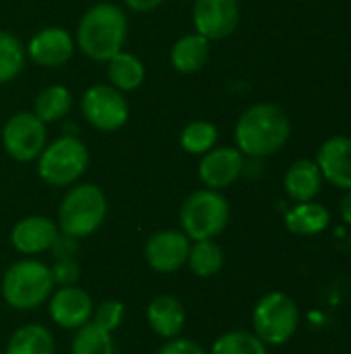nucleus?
<instances>
[{
  "label": "nucleus",
  "mask_w": 351,
  "mask_h": 354,
  "mask_svg": "<svg viewBox=\"0 0 351 354\" xmlns=\"http://www.w3.org/2000/svg\"><path fill=\"white\" fill-rule=\"evenodd\" d=\"M186 266L197 278H213L223 268V251L215 241H192Z\"/></svg>",
  "instance_id": "24"
},
{
  "label": "nucleus",
  "mask_w": 351,
  "mask_h": 354,
  "mask_svg": "<svg viewBox=\"0 0 351 354\" xmlns=\"http://www.w3.org/2000/svg\"><path fill=\"white\" fill-rule=\"evenodd\" d=\"M108 79L112 87L120 91H132L145 81V66L134 54L120 50L108 60Z\"/></svg>",
  "instance_id": "22"
},
{
  "label": "nucleus",
  "mask_w": 351,
  "mask_h": 354,
  "mask_svg": "<svg viewBox=\"0 0 351 354\" xmlns=\"http://www.w3.org/2000/svg\"><path fill=\"white\" fill-rule=\"evenodd\" d=\"M128 33V21L124 10L112 2L93 4L79 21L77 46L85 56L95 62H108L116 56Z\"/></svg>",
  "instance_id": "2"
},
{
  "label": "nucleus",
  "mask_w": 351,
  "mask_h": 354,
  "mask_svg": "<svg viewBox=\"0 0 351 354\" xmlns=\"http://www.w3.org/2000/svg\"><path fill=\"white\" fill-rule=\"evenodd\" d=\"M244 172V153L236 147H213L199 164V176L207 189L221 191L234 185Z\"/></svg>",
  "instance_id": "13"
},
{
  "label": "nucleus",
  "mask_w": 351,
  "mask_h": 354,
  "mask_svg": "<svg viewBox=\"0 0 351 354\" xmlns=\"http://www.w3.org/2000/svg\"><path fill=\"white\" fill-rule=\"evenodd\" d=\"M124 317H126L124 305H122L120 301H116V299H108V301L99 303L97 307H93V317H91V322H95V324H97L99 328H103L106 332L114 334V332L122 326Z\"/></svg>",
  "instance_id": "29"
},
{
  "label": "nucleus",
  "mask_w": 351,
  "mask_h": 354,
  "mask_svg": "<svg viewBox=\"0 0 351 354\" xmlns=\"http://www.w3.org/2000/svg\"><path fill=\"white\" fill-rule=\"evenodd\" d=\"M0 354H4V351H0Z\"/></svg>",
  "instance_id": "35"
},
{
  "label": "nucleus",
  "mask_w": 351,
  "mask_h": 354,
  "mask_svg": "<svg viewBox=\"0 0 351 354\" xmlns=\"http://www.w3.org/2000/svg\"><path fill=\"white\" fill-rule=\"evenodd\" d=\"M194 31L209 41L230 37L240 23L238 0H197L192 8Z\"/></svg>",
  "instance_id": "11"
},
{
  "label": "nucleus",
  "mask_w": 351,
  "mask_h": 354,
  "mask_svg": "<svg viewBox=\"0 0 351 354\" xmlns=\"http://www.w3.org/2000/svg\"><path fill=\"white\" fill-rule=\"evenodd\" d=\"M339 214H341L343 222L351 226V191H348V193L343 195V199H341V203H339Z\"/></svg>",
  "instance_id": "34"
},
{
  "label": "nucleus",
  "mask_w": 351,
  "mask_h": 354,
  "mask_svg": "<svg viewBox=\"0 0 351 354\" xmlns=\"http://www.w3.org/2000/svg\"><path fill=\"white\" fill-rule=\"evenodd\" d=\"M2 145L17 162L37 160L46 147V122L33 112H17L2 127Z\"/></svg>",
  "instance_id": "9"
},
{
  "label": "nucleus",
  "mask_w": 351,
  "mask_h": 354,
  "mask_svg": "<svg viewBox=\"0 0 351 354\" xmlns=\"http://www.w3.org/2000/svg\"><path fill=\"white\" fill-rule=\"evenodd\" d=\"M25 66V48L8 31L0 29V85L12 81Z\"/></svg>",
  "instance_id": "28"
},
{
  "label": "nucleus",
  "mask_w": 351,
  "mask_h": 354,
  "mask_svg": "<svg viewBox=\"0 0 351 354\" xmlns=\"http://www.w3.org/2000/svg\"><path fill=\"white\" fill-rule=\"evenodd\" d=\"M25 52L35 64L46 66V68H56L70 60L74 52V41L66 29L46 27L31 37Z\"/></svg>",
  "instance_id": "15"
},
{
  "label": "nucleus",
  "mask_w": 351,
  "mask_h": 354,
  "mask_svg": "<svg viewBox=\"0 0 351 354\" xmlns=\"http://www.w3.org/2000/svg\"><path fill=\"white\" fill-rule=\"evenodd\" d=\"M331 222V214L325 205L317 201L296 203L285 214V228L298 236H314L327 230Z\"/></svg>",
  "instance_id": "20"
},
{
  "label": "nucleus",
  "mask_w": 351,
  "mask_h": 354,
  "mask_svg": "<svg viewBox=\"0 0 351 354\" xmlns=\"http://www.w3.org/2000/svg\"><path fill=\"white\" fill-rule=\"evenodd\" d=\"M300 309L285 292H269L259 299L252 311V332L267 346H281L298 332Z\"/></svg>",
  "instance_id": "7"
},
{
  "label": "nucleus",
  "mask_w": 351,
  "mask_h": 354,
  "mask_svg": "<svg viewBox=\"0 0 351 354\" xmlns=\"http://www.w3.org/2000/svg\"><path fill=\"white\" fill-rule=\"evenodd\" d=\"M54 351L52 332L41 324H27L10 334L4 354H54Z\"/></svg>",
  "instance_id": "21"
},
{
  "label": "nucleus",
  "mask_w": 351,
  "mask_h": 354,
  "mask_svg": "<svg viewBox=\"0 0 351 354\" xmlns=\"http://www.w3.org/2000/svg\"><path fill=\"white\" fill-rule=\"evenodd\" d=\"M74 332L77 334L70 344V354H118L112 334L99 328L95 322H89Z\"/></svg>",
  "instance_id": "25"
},
{
  "label": "nucleus",
  "mask_w": 351,
  "mask_h": 354,
  "mask_svg": "<svg viewBox=\"0 0 351 354\" xmlns=\"http://www.w3.org/2000/svg\"><path fill=\"white\" fill-rule=\"evenodd\" d=\"M230 201L213 189L190 193L180 207V228L190 241H213L230 224Z\"/></svg>",
  "instance_id": "5"
},
{
  "label": "nucleus",
  "mask_w": 351,
  "mask_h": 354,
  "mask_svg": "<svg viewBox=\"0 0 351 354\" xmlns=\"http://www.w3.org/2000/svg\"><path fill=\"white\" fill-rule=\"evenodd\" d=\"M108 214V199L97 185L83 183L68 189L58 207V230L72 239L97 232Z\"/></svg>",
  "instance_id": "4"
},
{
  "label": "nucleus",
  "mask_w": 351,
  "mask_h": 354,
  "mask_svg": "<svg viewBox=\"0 0 351 354\" xmlns=\"http://www.w3.org/2000/svg\"><path fill=\"white\" fill-rule=\"evenodd\" d=\"M317 164L327 183L351 191V137H331L323 143Z\"/></svg>",
  "instance_id": "16"
},
{
  "label": "nucleus",
  "mask_w": 351,
  "mask_h": 354,
  "mask_svg": "<svg viewBox=\"0 0 351 354\" xmlns=\"http://www.w3.org/2000/svg\"><path fill=\"white\" fill-rule=\"evenodd\" d=\"M89 166L87 145L74 137L64 135L52 141L37 156V174L43 183L52 187H70L74 185Z\"/></svg>",
  "instance_id": "6"
},
{
  "label": "nucleus",
  "mask_w": 351,
  "mask_h": 354,
  "mask_svg": "<svg viewBox=\"0 0 351 354\" xmlns=\"http://www.w3.org/2000/svg\"><path fill=\"white\" fill-rule=\"evenodd\" d=\"M209 354H267V344L248 330H232L221 334Z\"/></svg>",
  "instance_id": "26"
},
{
  "label": "nucleus",
  "mask_w": 351,
  "mask_h": 354,
  "mask_svg": "<svg viewBox=\"0 0 351 354\" xmlns=\"http://www.w3.org/2000/svg\"><path fill=\"white\" fill-rule=\"evenodd\" d=\"M190 243L182 230H157L145 243V261L157 274H176L188 261Z\"/></svg>",
  "instance_id": "10"
},
{
  "label": "nucleus",
  "mask_w": 351,
  "mask_h": 354,
  "mask_svg": "<svg viewBox=\"0 0 351 354\" xmlns=\"http://www.w3.org/2000/svg\"><path fill=\"white\" fill-rule=\"evenodd\" d=\"M58 224L46 216H27L19 220L10 230V245L21 255H39L52 249L58 239Z\"/></svg>",
  "instance_id": "14"
},
{
  "label": "nucleus",
  "mask_w": 351,
  "mask_h": 354,
  "mask_svg": "<svg viewBox=\"0 0 351 354\" xmlns=\"http://www.w3.org/2000/svg\"><path fill=\"white\" fill-rule=\"evenodd\" d=\"M323 174L317 160H298L290 166L283 178V189L296 203L314 201L323 189Z\"/></svg>",
  "instance_id": "18"
},
{
  "label": "nucleus",
  "mask_w": 351,
  "mask_h": 354,
  "mask_svg": "<svg viewBox=\"0 0 351 354\" xmlns=\"http://www.w3.org/2000/svg\"><path fill=\"white\" fill-rule=\"evenodd\" d=\"M81 110L85 114V120L103 133L122 129L130 116V106L122 91L106 83L91 85L83 93Z\"/></svg>",
  "instance_id": "8"
},
{
  "label": "nucleus",
  "mask_w": 351,
  "mask_h": 354,
  "mask_svg": "<svg viewBox=\"0 0 351 354\" xmlns=\"http://www.w3.org/2000/svg\"><path fill=\"white\" fill-rule=\"evenodd\" d=\"M93 301L87 290L74 286H58L48 299L50 319L62 330H79L93 317Z\"/></svg>",
  "instance_id": "12"
},
{
  "label": "nucleus",
  "mask_w": 351,
  "mask_h": 354,
  "mask_svg": "<svg viewBox=\"0 0 351 354\" xmlns=\"http://www.w3.org/2000/svg\"><path fill=\"white\" fill-rule=\"evenodd\" d=\"M56 284L52 268L37 259H19L4 274L0 292L4 303L17 311H33L48 303Z\"/></svg>",
  "instance_id": "3"
},
{
  "label": "nucleus",
  "mask_w": 351,
  "mask_h": 354,
  "mask_svg": "<svg viewBox=\"0 0 351 354\" xmlns=\"http://www.w3.org/2000/svg\"><path fill=\"white\" fill-rule=\"evenodd\" d=\"M163 0H124V4L134 10V12H149L153 8H157Z\"/></svg>",
  "instance_id": "33"
},
{
  "label": "nucleus",
  "mask_w": 351,
  "mask_h": 354,
  "mask_svg": "<svg viewBox=\"0 0 351 354\" xmlns=\"http://www.w3.org/2000/svg\"><path fill=\"white\" fill-rule=\"evenodd\" d=\"M72 106V95L64 85H50L41 89L33 102V114L41 122H56L62 120Z\"/></svg>",
  "instance_id": "23"
},
{
  "label": "nucleus",
  "mask_w": 351,
  "mask_h": 354,
  "mask_svg": "<svg viewBox=\"0 0 351 354\" xmlns=\"http://www.w3.org/2000/svg\"><path fill=\"white\" fill-rule=\"evenodd\" d=\"M217 127L209 120H192L180 133V145L186 153L205 156L217 143Z\"/></svg>",
  "instance_id": "27"
},
{
  "label": "nucleus",
  "mask_w": 351,
  "mask_h": 354,
  "mask_svg": "<svg viewBox=\"0 0 351 354\" xmlns=\"http://www.w3.org/2000/svg\"><path fill=\"white\" fill-rule=\"evenodd\" d=\"M157 354H209L199 342L190 340V338H172V340H166V344L159 348Z\"/></svg>",
  "instance_id": "31"
},
{
  "label": "nucleus",
  "mask_w": 351,
  "mask_h": 354,
  "mask_svg": "<svg viewBox=\"0 0 351 354\" xmlns=\"http://www.w3.org/2000/svg\"><path fill=\"white\" fill-rule=\"evenodd\" d=\"M292 135V122L283 108L263 102L242 112L236 122V143L244 156L267 158L277 153Z\"/></svg>",
  "instance_id": "1"
},
{
  "label": "nucleus",
  "mask_w": 351,
  "mask_h": 354,
  "mask_svg": "<svg viewBox=\"0 0 351 354\" xmlns=\"http://www.w3.org/2000/svg\"><path fill=\"white\" fill-rule=\"evenodd\" d=\"M147 324L163 340L178 338L186 326V309L172 295H159L147 305Z\"/></svg>",
  "instance_id": "17"
},
{
  "label": "nucleus",
  "mask_w": 351,
  "mask_h": 354,
  "mask_svg": "<svg viewBox=\"0 0 351 354\" xmlns=\"http://www.w3.org/2000/svg\"><path fill=\"white\" fill-rule=\"evenodd\" d=\"M209 52H211V41L207 37H203L197 31L186 33L172 46L170 62L178 73L192 75V73H199L207 64Z\"/></svg>",
  "instance_id": "19"
},
{
  "label": "nucleus",
  "mask_w": 351,
  "mask_h": 354,
  "mask_svg": "<svg viewBox=\"0 0 351 354\" xmlns=\"http://www.w3.org/2000/svg\"><path fill=\"white\" fill-rule=\"evenodd\" d=\"M52 255L54 259H77L79 253V239H72L68 234H58V239L52 245Z\"/></svg>",
  "instance_id": "32"
},
{
  "label": "nucleus",
  "mask_w": 351,
  "mask_h": 354,
  "mask_svg": "<svg viewBox=\"0 0 351 354\" xmlns=\"http://www.w3.org/2000/svg\"><path fill=\"white\" fill-rule=\"evenodd\" d=\"M52 278L56 286H74L81 278V266L77 259H56L52 266Z\"/></svg>",
  "instance_id": "30"
}]
</instances>
